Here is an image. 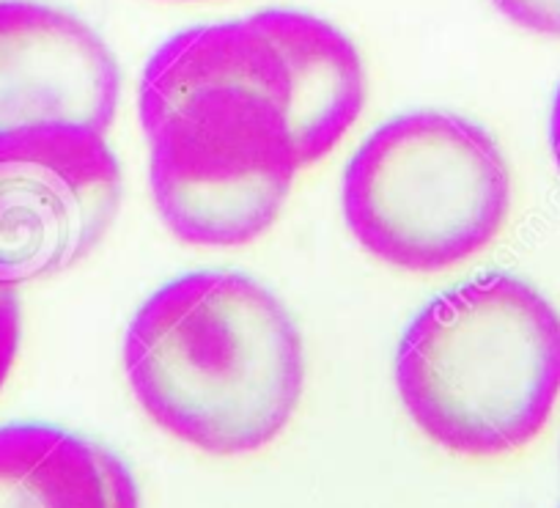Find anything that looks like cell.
<instances>
[{"mask_svg":"<svg viewBox=\"0 0 560 508\" xmlns=\"http://www.w3.org/2000/svg\"><path fill=\"white\" fill-rule=\"evenodd\" d=\"M294 78L292 129L303 165L311 168L347 138L365 107V67L358 47L327 20L298 9H264Z\"/></svg>","mask_w":560,"mask_h":508,"instance_id":"ba28073f","label":"cell"},{"mask_svg":"<svg viewBox=\"0 0 560 508\" xmlns=\"http://www.w3.org/2000/svg\"><path fill=\"white\" fill-rule=\"evenodd\" d=\"M124 374L171 437L212 457H247L298 413L303 338L287 305L247 275L190 273L138 308Z\"/></svg>","mask_w":560,"mask_h":508,"instance_id":"6da1fadb","label":"cell"},{"mask_svg":"<svg viewBox=\"0 0 560 508\" xmlns=\"http://www.w3.org/2000/svg\"><path fill=\"white\" fill-rule=\"evenodd\" d=\"M138 113L154 207L176 240L240 247L272 229L305 168L287 105L220 72L179 31L143 67Z\"/></svg>","mask_w":560,"mask_h":508,"instance_id":"7a4b0ae2","label":"cell"},{"mask_svg":"<svg viewBox=\"0 0 560 508\" xmlns=\"http://www.w3.org/2000/svg\"><path fill=\"white\" fill-rule=\"evenodd\" d=\"M121 209V165L105 132L42 124L0 132V286L78 267Z\"/></svg>","mask_w":560,"mask_h":508,"instance_id":"5b68a950","label":"cell"},{"mask_svg":"<svg viewBox=\"0 0 560 508\" xmlns=\"http://www.w3.org/2000/svg\"><path fill=\"white\" fill-rule=\"evenodd\" d=\"M341 209L365 253L404 273H445L487 251L511 212L498 140L465 116L415 111L360 143L341 180Z\"/></svg>","mask_w":560,"mask_h":508,"instance_id":"277c9868","label":"cell"},{"mask_svg":"<svg viewBox=\"0 0 560 508\" xmlns=\"http://www.w3.org/2000/svg\"><path fill=\"white\" fill-rule=\"evenodd\" d=\"M549 149H552V160L560 171V85L555 91L552 113H549Z\"/></svg>","mask_w":560,"mask_h":508,"instance_id":"8fae6325","label":"cell"},{"mask_svg":"<svg viewBox=\"0 0 560 508\" xmlns=\"http://www.w3.org/2000/svg\"><path fill=\"white\" fill-rule=\"evenodd\" d=\"M492 3L522 31L560 39V0H492Z\"/></svg>","mask_w":560,"mask_h":508,"instance_id":"9c48e42d","label":"cell"},{"mask_svg":"<svg viewBox=\"0 0 560 508\" xmlns=\"http://www.w3.org/2000/svg\"><path fill=\"white\" fill-rule=\"evenodd\" d=\"M396 388L412 424L448 453L514 457L560 402L558 308L500 273L443 291L404 330Z\"/></svg>","mask_w":560,"mask_h":508,"instance_id":"3957f363","label":"cell"},{"mask_svg":"<svg viewBox=\"0 0 560 508\" xmlns=\"http://www.w3.org/2000/svg\"><path fill=\"white\" fill-rule=\"evenodd\" d=\"M20 342H23V308L18 291L0 286V391L18 363Z\"/></svg>","mask_w":560,"mask_h":508,"instance_id":"30bf717a","label":"cell"},{"mask_svg":"<svg viewBox=\"0 0 560 508\" xmlns=\"http://www.w3.org/2000/svg\"><path fill=\"white\" fill-rule=\"evenodd\" d=\"M0 508H140L127 464L47 424L0 426Z\"/></svg>","mask_w":560,"mask_h":508,"instance_id":"52a82bcc","label":"cell"},{"mask_svg":"<svg viewBox=\"0 0 560 508\" xmlns=\"http://www.w3.org/2000/svg\"><path fill=\"white\" fill-rule=\"evenodd\" d=\"M121 100L116 56L94 28L36 0H0V132L74 124L107 132Z\"/></svg>","mask_w":560,"mask_h":508,"instance_id":"8992f818","label":"cell"}]
</instances>
